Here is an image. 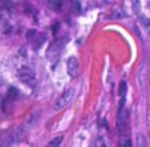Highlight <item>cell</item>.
I'll return each mask as SVG.
<instances>
[{
	"label": "cell",
	"mask_w": 150,
	"mask_h": 147,
	"mask_svg": "<svg viewBox=\"0 0 150 147\" xmlns=\"http://www.w3.org/2000/svg\"><path fill=\"white\" fill-rule=\"evenodd\" d=\"M63 141V137H55L52 141H50V146H57V144H60Z\"/></svg>",
	"instance_id": "52a82bcc"
},
{
	"label": "cell",
	"mask_w": 150,
	"mask_h": 147,
	"mask_svg": "<svg viewBox=\"0 0 150 147\" xmlns=\"http://www.w3.org/2000/svg\"><path fill=\"white\" fill-rule=\"evenodd\" d=\"M16 74H18V77H19L25 85H28V86H31V88L35 86V83H37V80H35V73H34V70H32L29 66H26V64L19 66L18 70H16Z\"/></svg>",
	"instance_id": "6da1fadb"
},
{
	"label": "cell",
	"mask_w": 150,
	"mask_h": 147,
	"mask_svg": "<svg viewBox=\"0 0 150 147\" xmlns=\"http://www.w3.org/2000/svg\"><path fill=\"white\" fill-rule=\"evenodd\" d=\"M67 73L70 74V77H77L79 76V73H80V64H79L77 57L71 55L67 60Z\"/></svg>",
	"instance_id": "5b68a950"
},
{
	"label": "cell",
	"mask_w": 150,
	"mask_h": 147,
	"mask_svg": "<svg viewBox=\"0 0 150 147\" xmlns=\"http://www.w3.org/2000/svg\"><path fill=\"white\" fill-rule=\"evenodd\" d=\"M74 98V89H66L63 93H61V96L55 100V105H54V108L57 109V111H60V109H63V108H66L71 100Z\"/></svg>",
	"instance_id": "7a4b0ae2"
},
{
	"label": "cell",
	"mask_w": 150,
	"mask_h": 147,
	"mask_svg": "<svg viewBox=\"0 0 150 147\" xmlns=\"http://www.w3.org/2000/svg\"><path fill=\"white\" fill-rule=\"evenodd\" d=\"M127 127H128V111L124 108L118 109V131L121 134H125Z\"/></svg>",
	"instance_id": "277c9868"
},
{
	"label": "cell",
	"mask_w": 150,
	"mask_h": 147,
	"mask_svg": "<svg viewBox=\"0 0 150 147\" xmlns=\"http://www.w3.org/2000/svg\"><path fill=\"white\" fill-rule=\"evenodd\" d=\"M48 4H50V7L52 10L60 12V10L63 9V6H64V0H50Z\"/></svg>",
	"instance_id": "8992f818"
},
{
	"label": "cell",
	"mask_w": 150,
	"mask_h": 147,
	"mask_svg": "<svg viewBox=\"0 0 150 147\" xmlns=\"http://www.w3.org/2000/svg\"><path fill=\"white\" fill-rule=\"evenodd\" d=\"M26 38H28L29 44H31L34 48H37V49L40 48V47L44 44V41H45V35H44V34H41V32H38V31H34V29L28 31Z\"/></svg>",
	"instance_id": "3957f363"
}]
</instances>
